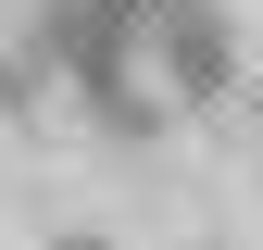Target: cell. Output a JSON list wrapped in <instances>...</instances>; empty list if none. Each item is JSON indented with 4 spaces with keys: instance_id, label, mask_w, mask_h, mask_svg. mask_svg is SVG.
<instances>
[{
    "instance_id": "cell-1",
    "label": "cell",
    "mask_w": 263,
    "mask_h": 250,
    "mask_svg": "<svg viewBox=\"0 0 263 250\" xmlns=\"http://www.w3.org/2000/svg\"><path fill=\"white\" fill-rule=\"evenodd\" d=\"M38 250H125V238H113V225H50Z\"/></svg>"
}]
</instances>
